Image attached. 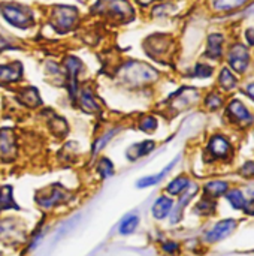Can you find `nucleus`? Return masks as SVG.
Wrapping results in <instances>:
<instances>
[{"label": "nucleus", "mask_w": 254, "mask_h": 256, "mask_svg": "<svg viewBox=\"0 0 254 256\" xmlns=\"http://www.w3.org/2000/svg\"><path fill=\"white\" fill-rule=\"evenodd\" d=\"M121 75L130 84H144L157 78V72L153 68L138 62L126 64L121 70Z\"/></svg>", "instance_id": "nucleus-1"}, {"label": "nucleus", "mask_w": 254, "mask_h": 256, "mask_svg": "<svg viewBox=\"0 0 254 256\" xmlns=\"http://www.w3.org/2000/svg\"><path fill=\"white\" fill-rule=\"evenodd\" d=\"M69 198H70V194L64 188H61L60 184H52L46 190L40 192L39 196H36V202L43 208H52L55 206L67 202Z\"/></svg>", "instance_id": "nucleus-2"}, {"label": "nucleus", "mask_w": 254, "mask_h": 256, "mask_svg": "<svg viewBox=\"0 0 254 256\" xmlns=\"http://www.w3.org/2000/svg\"><path fill=\"white\" fill-rule=\"evenodd\" d=\"M3 16L13 26L19 27V28H25L33 22V16L31 12L22 6L18 4H4L1 8Z\"/></svg>", "instance_id": "nucleus-3"}, {"label": "nucleus", "mask_w": 254, "mask_h": 256, "mask_svg": "<svg viewBox=\"0 0 254 256\" xmlns=\"http://www.w3.org/2000/svg\"><path fill=\"white\" fill-rule=\"evenodd\" d=\"M237 228V222L234 219H223L220 222H217L213 230H210L205 234V240L210 243H216L220 240H225L226 237H229Z\"/></svg>", "instance_id": "nucleus-4"}, {"label": "nucleus", "mask_w": 254, "mask_h": 256, "mask_svg": "<svg viewBox=\"0 0 254 256\" xmlns=\"http://www.w3.org/2000/svg\"><path fill=\"white\" fill-rule=\"evenodd\" d=\"M249 60H250V56L244 45L237 44L232 46V50L229 52V64L232 69H235L238 74H243L249 66Z\"/></svg>", "instance_id": "nucleus-5"}, {"label": "nucleus", "mask_w": 254, "mask_h": 256, "mask_svg": "<svg viewBox=\"0 0 254 256\" xmlns=\"http://www.w3.org/2000/svg\"><path fill=\"white\" fill-rule=\"evenodd\" d=\"M76 20V10L69 6H58L54 10V24L58 30L66 32L69 30Z\"/></svg>", "instance_id": "nucleus-6"}, {"label": "nucleus", "mask_w": 254, "mask_h": 256, "mask_svg": "<svg viewBox=\"0 0 254 256\" xmlns=\"http://www.w3.org/2000/svg\"><path fill=\"white\" fill-rule=\"evenodd\" d=\"M229 114L234 117V120H237L238 123H243V124H252L253 123V116L250 114L249 108L238 99H234L231 104H229V108H228Z\"/></svg>", "instance_id": "nucleus-7"}, {"label": "nucleus", "mask_w": 254, "mask_h": 256, "mask_svg": "<svg viewBox=\"0 0 254 256\" xmlns=\"http://www.w3.org/2000/svg\"><path fill=\"white\" fill-rule=\"evenodd\" d=\"M208 148H210V152H211V154H213L214 158L223 159V158H226V156L229 154V152H231V144H229V141H228L225 136H222V135H214V136L211 138L210 144H208Z\"/></svg>", "instance_id": "nucleus-8"}, {"label": "nucleus", "mask_w": 254, "mask_h": 256, "mask_svg": "<svg viewBox=\"0 0 254 256\" xmlns=\"http://www.w3.org/2000/svg\"><path fill=\"white\" fill-rule=\"evenodd\" d=\"M172 208H174L172 200L168 198V196H160V198H157L154 201L153 208H151V213H153L154 219L162 220V219H165V218L169 216V213L172 212Z\"/></svg>", "instance_id": "nucleus-9"}, {"label": "nucleus", "mask_w": 254, "mask_h": 256, "mask_svg": "<svg viewBox=\"0 0 254 256\" xmlns=\"http://www.w3.org/2000/svg\"><path fill=\"white\" fill-rule=\"evenodd\" d=\"M178 162V159H175V160H172L163 171H160L159 174H154V176H148V177H144V178H141V180H138V188L139 189H142V188H150V186H154V184H157V183H160L168 174H169V171L175 166V164Z\"/></svg>", "instance_id": "nucleus-10"}, {"label": "nucleus", "mask_w": 254, "mask_h": 256, "mask_svg": "<svg viewBox=\"0 0 254 256\" xmlns=\"http://www.w3.org/2000/svg\"><path fill=\"white\" fill-rule=\"evenodd\" d=\"M187 189H189L187 192H186V190L183 192V195H181V198H180V202H178V206L175 207V210H174V213H172V224H175V222H178V220H180V218H181V213H183L184 207H186V206H187V202L195 196V194H196V190H198V186L190 183V186H189Z\"/></svg>", "instance_id": "nucleus-11"}, {"label": "nucleus", "mask_w": 254, "mask_h": 256, "mask_svg": "<svg viewBox=\"0 0 254 256\" xmlns=\"http://www.w3.org/2000/svg\"><path fill=\"white\" fill-rule=\"evenodd\" d=\"M154 142L153 141H144V142H141V144H135V146H132L129 150H127V158H129V160H136V159H139V158H144V156H147L148 153H151L153 150H154Z\"/></svg>", "instance_id": "nucleus-12"}, {"label": "nucleus", "mask_w": 254, "mask_h": 256, "mask_svg": "<svg viewBox=\"0 0 254 256\" xmlns=\"http://www.w3.org/2000/svg\"><path fill=\"white\" fill-rule=\"evenodd\" d=\"M229 190V184L228 182H223V180H214V182H210L205 184L204 188V192L208 198H219V196H223L226 192Z\"/></svg>", "instance_id": "nucleus-13"}, {"label": "nucleus", "mask_w": 254, "mask_h": 256, "mask_svg": "<svg viewBox=\"0 0 254 256\" xmlns=\"http://www.w3.org/2000/svg\"><path fill=\"white\" fill-rule=\"evenodd\" d=\"M21 64H7V66H0V82H12L16 81L21 76Z\"/></svg>", "instance_id": "nucleus-14"}, {"label": "nucleus", "mask_w": 254, "mask_h": 256, "mask_svg": "<svg viewBox=\"0 0 254 256\" xmlns=\"http://www.w3.org/2000/svg\"><path fill=\"white\" fill-rule=\"evenodd\" d=\"M222 45H223V36L219 33H214L208 38V57L219 58L222 56Z\"/></svg>", "instance_id": "nucleus-15"}, {"label": "nucleus", "mask_w": 254, "mask_h": 256, "mask_svg": "<svg viewBox=\"0 0 254 256\" xmlns=\"http://www.w3.org/2000/svg\"><path fill=\"white\" fill-rule=\"evenodd\" d=\"M189 186H190V180H189L187 177H184V176H180V177L174 178V180L168 184L166 192H168L169 195H181Z\"/></svg>", "instance_id": "nucleus-16"}, {"label": "nucleus", "mask_w": 254, "mask_h": 256, "mask_svg": "<svg viewBox=\"0 0 254 256\" xmlns=\"http://www.w3.org/2000/svg\"><path fill=\"white\" fill-rule=\"evenodd\" d=\"M139 225V218L138 214H127L121 222H120V226H118V232L121 236H129L132 234Z\"/></svg>", "instance_id": "nucleus-17"}, {"label": "nucleus", "mask_w": 254, "mask_h": 256, "mask_svg": "<svg viewBox=\"0 0 254 256\" xmlns=\"http://www.w3.org/2000/svg\"><path fill=\"white\" fill-rule=\"evenodd\" d=\"M13 147H15L13 135L9 130L0 132V156L12 154L13 153Z\"/></svg>", "instance_id": "nucleus-18"}, {"label": "nucleus", "mask_w": 254, "mask_h": 256, "mask_svg": "<svg viewBox=\"0 0 254 256\" xmlns=\"http://www.w3.org/2000/svg\"><path fill=\"white\" fill-rule=\"evenodd\" d=\"M108 9H109V12L121 15V16L133 14L130 4L124 0H108Z\"/></svg>", "instance_id": "nucleus-19"}, {"label": "nucleus", "mask_w": 254, "mask_h": 256, "mask_svg": "<svg viewBox=\"0 0 254 256\" xmlns=\"http://www.w3.org/2000/svg\"><path fill=\"white\" fill-rule=\"evenodd\" d=\"M7 208H18L13 198H12V188L4 186L0 189V212Z\"/></svg>", "instance_id": "nucleus-20"}, {"label": "nucleus", "mask_w": 254, "mask_h": 256, "mask_svg": "<svg viewBox=\"0 0 254 256\" xmlns=\"http://www.w3.org/2000/svg\"><path fill=\"white\" fill-rule=\"evenodd\" d=\"M226 198L229 201V204L232 206V208L235 210H243L244 206H246V198H244V194L240 190V189H234L231 192H226Z\"/></svg>", "instance_id": "nucleus-21"}, {"label": "nucleus", "mask_w": 254, "mask_h": 256, "mask_svg": "<svg viewBox=\"0 0 254 256\" xmlns=\"http://www.w3.org/2000/svg\"><path fill=\"white\" fill-rule=\"evenodd\" d=\"M247 0H213L214 8L217 10H231L243 6Z\"/></svg>", "instance_id": "nucleus-22"}, {"label": "nucleus", "mask_w": 254, "mask_h": 256, "mask_svg": "<svg viewBox=\"0 0 254 256\" xmlns=\"http://www.w3.org/2000/svg\"><path fill=\"white\" fill-rule=\"evenodd\" d=\"M66 66H67V70H69V76H70V88H73V92H75V80H76V74H78V70H79V68H81V62L78 60V58H75V57H69L67 60H66Z\"/></svg>", "instance_id": "nucleus-23"}, {"label": "nucleus", "mask_w": 254, "mask_h": 256, "mask_svg": "<svg viewBox=\"0 0 254 256\" xmlns=\"http://www.w3.org/2000/svg\"><path fill=\"white\" fill-rule=\"evenodd\" d=\"M220 84L226 90H232L237 86V78L232 75V72L228 68L222 69V72H220Z\"/></svg>", "instance_id": "nucleus-24"}, {"label": "nucleus", "mask_w": 254, "mask_h": 256, "mask_svg": "<svg viewBox=\"0 0 254 256\" xmlns=\"http://www.w3.org/2000/svg\"><path fill=\"white\" fill-rule=\"evenodd\" d=\"M81 104H82V108H84L87 112H94V111H97V102L94 100V98H93V94H91L90 90H84V92H82Z\"/></svg>", "instance_id": "nucleus-25"}, {"label": "nucleus", "mask_w": 254, "mask_h": 256, "mask_svg": "<svg viewBox=\"0 0 254 256\" xmlns=\"http://www.w3.org/2000/svg\"><path fill=\"white\" fill-rule=\"evenodd\" d=\"M214 208H216V202L211 201V198H205V200H202V201L196 206L195 212H196L198 214L208 216V214H211V213L214 212Z\"/></svg>", "instance_id": "nucleus-26"}, {"label": "nucleus", "mask_w": 254, "mask_h": 256, "mask_svg": "<svg viewBox=\"0 0 254 256\" xmlns=\"http://www.w3.org/2000/svg\"><path fill=\"white\" fill-rule=\"evenodd\" d=\"M97 172L102 178H108L114 174V166H112V162L109 159H102L99 164H97Z\"/></svg>", "instance_id": "nucleus-27"}, {"label": "nucleus", "mask_w": 254, "mask_h": 256, "mask_svg": "<svg viewBox=\"0 0 254 256\" xmlns=\"http://www.w3.org/2000/svg\"><path fill=\"white\" fill-rule=\"evenodd\" d=\"M24 104L25 105H28V106H36V105H39L40 104V100H39V94H37V92L34 90V88H27L25 92H24Z\"/></svg>", "instance_id": "nucleus-28"}, {"label": "nucleus", "mask_w": 254, "mask_h": 256, "mask_svg": "<svg viewBox=\"0 0 254 256\" xmlns=\"http://www.w3.org/2000/svg\"><path fill=\"white\" fill-rule=\"evenodd\" d=\"M211 74H213V68L208 66V64L199 63V64H196V68H195V75H196V76L207 78V76H211Z\"/></svg>", "instance_id": "nucleus-29"}, {"label": "nucleus", "mask_w": 254, "mask_h": 256, "mask_svg": "<svg viewBox=\"0 0 254 256\" xmlns=\"http://www.w3.org/2000/svg\"><path fill=\"white\" fill-rule=\"evenodd\" d=\"M205 104H207V106H208V108H211V110H217V108L222 105V98H220L219 94H216V93L208 94V98H207Z\"/></svg>", "instance_id": "nucleus-30"}, {"label": "nucleus", "mask_w": 254, "mask_h": 256, "mask_svg": "<svg viewBox=\"0 0 254 256\" xmlns=\"http://www.w3.org/2000/svg\"><path fill=\"white\" fill-rule=\"evenodd\" d=\"M157 128V120L154 117H145L141 123V129L145 132H151Z\"/></svg>", "instance_id": "nucleus-31"}, {"label": "nucleus", "mask_w": 254, "mask_h": 256, "mask_svg": "<svg viewBox=\"0 0 254 256\" xmlns=\"http://www.w3.org/2000/svg\"><path fill=\"white\" fill-rule=\"evenodd\" d=\"M112 135H114V130H112V132H109V134H106V135H105L103 138H100V140H99V141H97V142L94 144L93 153L96 154V153H97L99 150H102V148H103V147L106 146V142H108V141H109V140L112 138Z\"/></svg>", "instance_id": "nucleus-32"}, {"label": "nucleus", "mask_w": 254, "mask_h": 256, "mask_svg": "<svg viewBox=\"0 0 254 256\" xmlns=\"http://www.w3.org/2000/svg\"><path fill=\"white\" fill-rule=\"evenodd\" d=\"M162 249H163V252H166L169 255H174V254H177L180 250V244L175 243V242H166V243H163Z\"/></svg>", "instance_id": "nucleus-33"}, {"label": "nucleus", "mask_w": 254, "mask_h": 256, "mask_svg": "<svg viewBox=\"0 0 254 256\" xmlns=\"http://www.w3.org/2000/svg\"><path fill=\"white\" fill-rule=\"evenodd\" d=\"M241 176L247 177V178H253L254 177V162H247L243 168H241Z\"/></svg>", "instance_id": "nucleus-34"}, {"label": "nucleus", "mask_w": 254, "mask_h": 256, "mask_svg": "<svg viewBox=\"0 0 254 256\" xmlns=\"http://www.w3.org/2000/svg\"><path fill=\"white\" fill-rule=\"evenodd\" d=\"M244 212H246V214H249V216H254V200H250L249 202L246 201Z\"/></svg>", "instance_id": "nucleus-35"}, {"label": "nucleus", "mask_w": 254, "mask_h": 256, "mask_svg": "<svg viewBox=\"0 0 254 256\" xmlns=\"http://www.w3.org/2000/svg\"><path fill=\"white\" fill-rule=\"evenodd\" d=\"M246 38H247V40L254 45V28H249L247 32H246Z\"/></svg>", "instance_id": "nucleus-36"}, {"label": "nucleus", "mask_w": 254, "mask_h": 256, "mask_svg": "<svg viewBox=\"0 0 254 256\" xmlns=\"http://www.w3.org/2000/svg\"><path fill=\"white\" fill-rule=\"evenodd\" d=\"M246 93L252 98L254 100V84H250V86H247V88H246Z\"/></svg>", "instance_id": "nucleus-37"}, {"label": "nucleus", "mask_w": 254, "mask_h": 256, "mask_svg": "<svg viewBox=\"0 0 254 256\" xmlns=\"http://www.w3.org/2000/svg\"><path fill=\"white\" fill-rule=\"evenodd\" d=\"M138 2H139V3H142V4H148L151 0H138Z\"/></svg>", "instance_id": "nucleus-38"}]
</instances>
